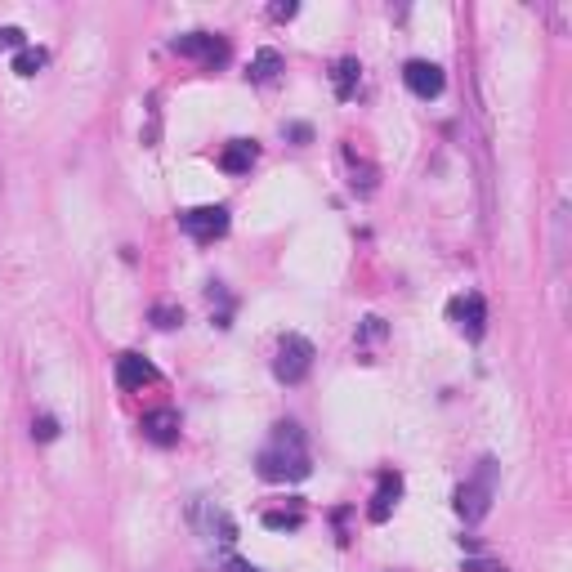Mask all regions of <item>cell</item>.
Listing matches in <instances>:
<instances>
[{"label":"cell","mask_w":572,"mask_h":572,"mask_svg":"<svg viewBox=\"0 0 572 572\" xmlns=\"http://www.w3.org/2000/svg\"><path fill=\"white\" fill-rule=\"evenodd\" d=\"M403 85L416 94V99H438L443 94V85H447V76L438 63H429V59H412L403 68Z\"/></svg>","instance_id":"cell-7"},{"label":"cell","mask_w":572,"mask_h":572,"mask_svg":"<svg viewBox=\"0 0 572 572\" xmlns=\"http://www.w3.org/2000/svg\"><path fill=\"white\" fill-rule=\"evenodd\" d=\"M170 50L184 54V59H197L202 68H219V63H228V45L219 41V36H211V32L175 36V41H170Z\"/></svg>","instance_id":"cell-5"},{"label":"cell","mask_w":572,"mask_h":572,"mask_svg":"<svg viewBox=\"0 0 572 572\" xmlns=\"http://www.w3.org/2000/svg\"><path fill=\"white\" fill-rule=\"evenodd\" d=\"M447 313H452V322H456V327H461L470 340H479V336H483V322H488V304H483V295H479V291L456 295V300L447 304Z\"/></svg>","instance_id":"cell-6"},{"label":"cell","mask_w":572,"mask_h":572,"mask_svg":"<svg viewBox=\"0 0 572 572\" xmlns=\"http://www.w3.org/2000/svg\"><path fill=\"white\" fill-rule=\"evenodd\" d=\"M300 523H304L300 505H291V510H264V528H273V532H295Z\"/></svg>","instance_id":"cell-15"},{"label":"cell","mask_w":572,"mask_h":572,"mask_svg":"<svg viewBox=\"0 0 572 572\" xmlns=\"http://www.w3.org/2000/svg\"><path fill=\"white\" fill-rule=\"evenodd\" d=\"M45 68V50H36V45H23V50L14 54V72L18 76H36Z\"/></svg>","instance_id":"cell-16"},{"label":"cell","mask_w":572,"mask_h":572,"mask_svg":"<svg viewBox=\"0 0 572 572\" xmlns=\"http://www.w3.org/2000/svg\"><path fill=\"white\" fill-rule=\"evenodd\" d=\"M273 18H295V5H273Z\"/></svg>","instance_id":"cell-22"},{"label":"cell","mask_w":572,"mask_h":572,"mask_svg":"<svg viewBox=\"0 0 572 572\" xmlns=\"http://www.w3.org/2000/svg\"><path fill=\"white\" fill-rule=\"evenodd\" d=\"M224 572H260V568L246 564V559H224Z\"/></svg>","instance_id":"cell-20"},{"label":"cell","mask_w":572,"mask_h":572,"mask_svg":"<svg viewBox=\"0 0 572 572\" xmlns=\"http://www.w3.org/2000/svg\"><path fill=\"white\" fill-rule=\"evenodd\" d=\"M492 497H497V461L483 456L479 470H474L470 479L456 488V514H461L465 523H479L483 514L492 510Z\"/></svg>","instance_id":"cell-2"},{"label":"cell","mask_w":572,"mask_h":572,"mask_svg":"<svg viewBox=\"0 0 572 572\" xmlns=\"http://www.w3.org/2000/svg\"><path fill=\"white\" fill-rule=\"evenodd\" d=\"M255 465H260V479H269V483H300V479H309L313 456H309V438H304V429L295 421L273 425V438L260 447Z\"/></svg>","instance_id":"cell-1"},{"label":"cell","mask_w":572,"mask_h":572,"mask_svg":"<svg viewBox=\"0 0 572 572\" xmlns=\"http://www.w3.org/2000/svg\"><path fill=\"white\" fill-rule=\"evenodd\" d=\"M143 438H148L152 447H175L179 443V412L175 407H157V412H148L139 421Z\"/></svg>","instance_id":"cell-9"},{"label":"cell","mask_w":572,"mask_h":572,"mask_svg":"<svg viewBox=\"0 0 572 572\" xmlns=\"http://www.w3.org/2000/svg\"><path fill=\"white\" fill-rule=\"evenodd\" d=\"M32 434L41 438V443H50V438H59V421H54V416H41V421L32 425Z\"/></svg>","instance_id":"cell-18"},{"label":"cell","mask_w":572,"mask_h":572,"mask_svg":"<svg viewBox=\"0 0 572 572\" xmlns=\"http://www.w3.org/2000/svg\"><path fill=\"white\" fill-rule=\"evenodd\" d=\"M193 528L202 532V537H211V541H237V528H233V519H228L224 510H219L215 501H193Z\"/></svg>","instance_id":"cell-8"},{"label":"cell","mask_w":572,"mask_h":572,"mask_svg":"<svg viewBox=\"0 0 572 572\" xmlns=\"http://www.w3.org/2000/svg\"><path fill=\"white\" fill-rule=\"evenodd\" d=\"M398 497H403V479H398V474H380V488H376V497H371V523H385L389 519V510H394L398 505Z\"/></svg>","instance_id":"cell-11"},{"label":"cell","mask_w":572,"mask_h":572,"mask_svg":"<svg viewBox=\"0 0 572 572\" xmlns=\"http://www.w3.org/2000/svg\"><path fill=\"white\" fill-rule=\"evenodd\" d=\"M251 166H255V143H246V139H233L219 152V170L224 175H246Z\"/></svg>","instance_id":"cell-12"},{"label":"cell","mask_w":572,"mask_h":572,"mask_svg":"<svg viewBox=\"0 0 572 572\" xmlns=\"http://www.w3.org/2000/svg\"><path fill=\"white\" fill-rule=\"evenodd\" d=\"M152 380H157V367H152L148 358H139V354L117 358V385L121 389H143V385H152Z\"/></svg>","instance_id":"cell-10"},{"label":"cell","mask_w":572,"mask_h":572,"mask_svg":"<svg viewBox=\"0 0 572 572\" xmlns=\"http://www.w3.org/2000/svg\"><path fill=\"white\" fill-rule=\"evenodd\" d=\"M313 371V345L304 336H282L278 340V358H273V376L282 385H304Z\"/></svg>","instance_id":"cell-3"},{"label":"cell","mask_w":572,"mask_h":572,"mask_svg":"<svg viewBox=\"0 0 572 572\" xmlns=\"http://www.w3.org/2000/svg\"><path fill=\"white\" fill-rule=\"evenodd\" d=\"M278 72H282V54L278 50H260L251 59V72H246V76H251V81H273Z\"/></svg>","instance_id":"cell-14"},{"label":"cell","mask_w":572,"mask_h":572,"mask_svg":"<svg viewBox=\"0 0 572 572\" xmlns=\"http://www.w3.org/2000/svg\"><path fill=\"white\" fill-rule=\"evenodd\" d=\"M179 228H184L193 242H215V237L228 233V206H193V211L179 215Z\"/></svg>","instance_id":"cell-4"},{"label":"cell","mask_w":572,"mask_h":572,"mask_svg":"<svg viewBox=\"0 0 572 572\" xmlns=\"http://www.w3.org/2000/svg\"><path fill=\"white\" fill-rule=\"evenodd\" d=\"M0 50H23V32L18 27H0Z\"/></svg>","instance_id":"cell-19"},{"label":"cell","mask_w":572,"mask_h":572,"mask_svg":"<svg viewBox=\"0 0 572 572\" xmlns=\"http://www.w3.org/2000/svg\"><path fill=\"white\" fill-rule=\"evenodd\" d=\"M152 322H157V327H179V322H184V313L170 309V304H157V309H152Z\"/></svg>","instance_id":"cell-17"},{"label":"cell","mask_w":572,"mask_h":572,"mask_svg":"<svg viewBox=\"0 0 572 572\" xmlns=\"http://www.w3.org/2000/svg\"><path fill=\"white\" fill-rule=\"evenodd\" d=\"M291 139H300V143H309V139H313V130H309V126H291Z\"/></svg>","instance_id":"cell-21"},{"label":"cell","mask_w":572,"mask_h":572,"mask_svg":"<svg viewBox=\"0 0 572 572\" xmlns=\"http://www.w3.org/2000/svg\"><path fill=\"white\" fill-rule=\"evenodd\" d=\"M331 81H336V94H340V99H354V94H358V81H362L358 59H340L336 68H331Z\"/></svg>","instance_id":"cell-13"},{"label":"cell","mask_w":572,"mask_h":572,"mask_svg":"<svg viewBox=\"0 0 572 572\" xmlns=\"http://www.w3.org/2000/svg\"><path fill=\"white\" fill-rule=\"evenodd\" d=\"M470 572H505L501 564H470Z\"/></svg>","instance_id":"cell-23"}]
</instances>
